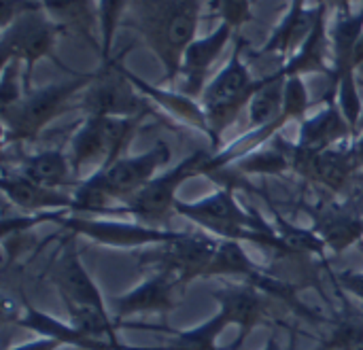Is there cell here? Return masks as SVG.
Wrapping results in <instances>:
<instances>
[{
	"instance_id": "obj_1",
	"label": "cell",
	"mask_w": 363,
	"mask_h": 350,
	"mask_svg": "<svg viewBox=\"0 0 363 350\" xmlns=\"http://www.w3.org/2000/svg\"><path fill=\"white\" fill-rule=\"evenodd\" d=\"M49 278L68 310L72 327H77L79 332L91 338L121 344L117 340L115 319L106 315V308H104V302L96 283L91 281L87 270L81 266V259L74 247V234L68 236L66 244L51 261Z\"/></svg>"
},
{
	"instance_id": "obj_2",
	"label": "cell",
	"mask_w": 363,
	"mask_h": 350,
	"mask_svg": "<svg viewBox=\"0 0 363 350\" xmlns=\"http://www.w3.org/2000/svg\"><path fill=\"white\" fill-rule=\"evenodd\" d=\"M170 157V147L166 142H157L153 149L136 157H121L115 164L96 170L89 179L81 181L72 193L74 213H108V204L113 200L125 204L155 179Z\"/></svg>"
},
{
	"instance_id": "obj_3",
	"label": "cell",
	"mask_w": 363,
	"mask_h": 350,
	"mask_svg": "<svg viewBox=\"0 0 363 350\" xmlns=\"http://www.w3.org/2000/svg\"><path fill=\"white\" fill-rule=\"evenodd\" d=\"M174 210L206 230L211 236L221 240L253 242L274 251L277 255H285L277 227L270 225L259 213H245L234 198V185L221 187L213 196L198 202H177Z\"/></svg>"
},
{
	"instance_id": "obj_4",
	"label": "cell",
	"mask_w": 363,
	"mask_h": 350,
	"mask_svg": "<svg viewBox=\"0 0 363 350\" xmlns=\"http://www.w3.org/2000/svg\"><path fill=\"white\" fill-rule=\"evenodd\" d=\"M200 19V0H149L140 6L138 23L149 47L166 66V77L181 72V62Z\"/></svg>"
},
{
	"instance_id": "obj_5",
	"label": "cell",
	"mask_w": 363,
	"mask_h": 350,
	"mask_svg": "<svg viewBox=\"0 0 363 350\" xmlns=\"http://www.w3.org/2000/svg\"><path fill=\"white\" fill-rule=\"evenodd\" d=\"M211 162L213 155L206 151H194L189 157H185L181 164H177L172 170L155 176L145 189H140L132 200H128L123 206L113 208L111 213H125L134 215L140 225L149 227H164L177 206V191L179 187L198 174H211Z\"/></svg>"
},
{
	"instance_id": "obj_6",
	"label": "cell",
	"mask_w": 363,
	"mask_h": 350,
	"mask_svg": "<svg viewBox=\"0 0 363 350\" xmlns=\"http://www.w3.org/2000/svg\"><path fill=\"white\" fill-rule=\"evenodd\" d=\"M262 85L264 79H251L240 57V49H236L230 64L217 74V79H213V83L202 94V113L206 117V132L213 140V147H219L225 128L238 117L240 108L251 102Z\"/></svg>"
},
{
	"instance_id": "obj_7",
	"label": "cell",
	"mask_w": 363,
	"mask_h": 350,
	"mask_svg": "<svg viewBox=\"0 0 363 350\" xmlns=\"http://www.w3.org/2000/svg\"><path fill=\"white\" fill-rule=\"evenodd\" d=\"M140 117H87L70 140V164L81 176L85 166L98 164V170L121 159L132 140Z\"/></svg>"
},
{
	"instance_id": "obj_8",
	"label": "cell",
	"mask_w": 363,
	"mask_h": 350,
	"mask_svg": "<svg viewBox=\"0 0 363 350\" xmlns=\"http://www.w3.org/2000/svg\"><path fill=\"white\" fill-rule=\"evenodd\" d=\"M219 244H221V238L211 236V234L179 232L174 240L157 244V249L153 251L140 253L138 264L143 270L174 274L187 285L198 276H206L208 266Z\"/></svg>"
},
{
	"instance_id": "obj_9",
	"label": "cell",
	"mask_w": 363,
	"mask_h": 350,
	"mask_svg": "<svg viewBox=\"0 0 363 350\" xmlns=\"http://www.w3.org/2000/svg\"><path fill=\"white\" fill-rule=\"evenodd\" d=\"M96 77H77L68 83L51 85L40 91H34L26 100H19L9 111H2V119L6 125V140H32L38 132L62 111V104L70 94L81 89L83 85H91Z\"/></svg>"
},
{
	"instance_id": "obj_10",
	"label": "cell",
	"mask_w": 363,
	"mask_h": 350,
	"mask_svg": "<svg viewBox=\"0 0 363 350\" xmlns=\"http://www.w3.org/2000/svg\"><path fill=\"white\" fill-rule=\"evenodd\" d=\"M281 142L291 159L294 172H298L300 176L313 183L323 185L325 189L334 193H340L362 166L351 147H334L328 151L311 153V151H304L300 145H289L285 140Z\"/></svg>"
},
{
	"instance_id": "obj_11",
	"label": "cell",
	"mask_w": 363,
	"mask_h": 350,
	"mask_svg": "<svg viewBox=\"0 0 363 350\" xmlns=\"http://www.w3.org/2000/svg\"><path fill=\"white\" fill-rule=\"evenodd\" d=\"M55 223H60L70 234L87 236L100 244L119 247V249H132V247H149V244H164L168 240H174L179 232H168L162 227H149V225H130V223H111V221H94L85 217H64V213H57Z\"/></svg>"
},
{
	"instance_id": "obj_12",
	"label": "cell",
	"mask_w": 363,
	"mask_h": 350,
	"mask_svg": "<svg viewBox=\"0 0 363 350\" xmlns=\"http://www.w3.org/2000/svg\"><path fill=\"white\" fill-rule=\"evenodd\" d=\"M87 117H143L149 113L147 104L128 83L121 66L106 68L91 81L83 98Z\"/></svg>"
},
{
	"instance_id": "obj_13",
	"label": "cell",
	"mask_w": 363,
	"mask_h": 350,
	"mask_svg": "<svg viewBox=\"0 0 363 350\" xmlns=\"http://www.w3.org/2000/svg\"><path fill=\"white\" fill-rule=\"evenodd\" d=\"M221 306V312L230 319V325L240 327V338L230 350H240L251 329L272 319V295L253 283L242 285H225L213 293Z\"/></svg>"
},
{
	"instance_id": "obj_14",
	"label": "cell",
	"mask_w": 363,
	"mask_h": 350,
	"mask_svg": "<svg viewBox=\"0 0 363 350\" xmlns=\"http://www.w3.org/2000/svg\"><path fill=\"white\" fill-rule=\"evenodd\" d=\"M55 26L36 6L13 19V26L4 28L2 34V60H23L28 66L51 51L55 38Z\"/></svg>"
},
{
	"instance_id": "obj_15",
	"label": "cell",
	"mask_w": 363,
	"mask_h": 350,
	"mask_svg": "<svg viewBox=\"0 0 363 350\" xmlns=\"http://www.w3.org/2000/svg\"><path fill=\"white\" fill-rule=\"evenodd\" d=\"M187 285L168 272H153L143 285L132 289L130 293L117 298L115 302V323H121L128 317L145 315V312H160L166 315L181 304L183 289Z\"/></svg>"
},
{
	"instance_id": "obj_16",
	"label": "cell",
	"mask_w": 363,
	"mask_h": 350,
	"mask_svg": "<svg viewBox=\"0 0 363 350\" xmlns=\"http://www.w3.org/2000/svg\"><path fill=\"white\" fill-rule=\"evenodd\" d=\"M4 196L23 213L36 215V213H74V198L68 193H62L57 189L38 185L21 174L9 176L4 174L2 181Z\"/></svg>"
},
{
	"instance_id": "obj_17",
	"label": "cell",
	"mask_w": 363,
	"mask_h": 350,
	"mask_svg": "<svg viewBox=\"0 0 363 350\" xmlns=\"http://www.w3.org/2000/svg\"><path fill=\"white\" fill-rule=\"evenodd\" d=\"M232 30L234 28L223 21L213 34H208L206 38L194 40L187 47L183 62H181V72L185 74V94L187 96H200L202 87H204V77H206L211 64L223 51L225 43L230 40Z\"/></svg>"
},
{
	"instance_id": "obj_18",
	"label": "cell",
	"mask_w": 363,
	"mask_h": 350,
	"mask_svg": "<svg viewBox=\"0 0 363 350\" xmlns=\"http://www.w3.org/2000/svg\"><path fill=\"white\" fill-rule=\"evenodd\" d=\"M315 232L323 238L328 249L342 253L363 238V217L357 213L338 208V206H321L313 210Z\"/></svg>"
},
{
	"instance_id": "obj_19",
	"label": "cell",
	"mask_w": 363,
	"mask_h": 350,
	"mask_svg": "<svg viewBox=\"0 0 363 350\" xmlns=\"http://www.w3.org/2000/svg\"><path fill=\"white\" fill-rule=\"evenodd\" d=\"M351 132H353V128L349 125L342 111L334 102H330L328 108L319 111L315 117H311L302 123L298 145L304 151L319 153V151L338 147Z\"/></svg>"
},
{
	"instance_id": "obj_20",
	"label": "cell",
	"mask_w": 363,
	"mask_h": 350,
	"mask_svg": "<svg viewBox=\"0 0 363 350\" xmlns=\"http://www.w3.org/2000/svg\"><path fill=\"white\" fill-rule=\"evenodd\" d=\"M15 323L19 327H26V329H32L45 338H51V340H57L60 344H68L72 349L81 350H117L121 344H113V342H106V340H98V338H91L83 332H79L77 327H68L66 323L32 308L26 304V315L21 319H15Z\"/></svg>"
},
{
	"instance_id": "obj_21",
	"label": "cell",
	"mask_w": 363,
	"mask_h": 350,
	"mask_svg": "<svg viewBox=\"0 0 363 350\" xmlns=\"http://www.w3.org/2000/svg\"><path fill=\"white\" fill-rule=\"evenodd\" d=\"M19 174L51 187V189H60V187H79V179L72 170L70 157L60 151V149H49V151H40L36 155H30L21 162Z\"/></svg>"
},
{
	"instance_id": "obj_22",
	"label": "cell",
	"mask_w": 363,
	"mask_h": 350,
	"mask_svg": "<svg viewBox=\"0 0 363 350\" xmlns=\"http://www.w3.org/2000/svg\"><path fill=\"white\" fill-rule=\"evenodd\" d=\"M285 72H277L274 77L264 79V85L255 91V96L249 102V119L255 132L266 130L274 125L281 119H287L283 115L285 108Z\"/></svg>"
},
{
	"instance_id": "obj_23",
	"label": "cell",
	"mask_w": 363,
	"mask_h": 350,
	"mask_svg": "<svg viewBox=\"0 0 363 350\" xmlns=\"http://www.w3.org/2000/svg\"><path fill=\"white\" fill-rule=\"evenodd\" d=\"M208 276H240L247 283H253L255 287H262L268 281V274L251 261V257L236 240H221L208 266L206 278Z\"/></svg>"
},
{
	"instance_id": "obj_24",
	"label": "cell",
	"mask_w": 363,
	"mask_h": 350,
	"mask_svg": "<svg viewBox=\"0 0 363 350\" xmlns=\"http://www.w3.org/2000/svg\"><path fill=\"white\" fill-rule=\"evenodd\" d=\"M323 57H325V9L319 15L308 38L302 43V47L283 68V72L285 77H298L302 72L323 70Z\"/></svg>"
},
{
	"instance_id": "obj_25",
	"label": "cell",
	"mask_w": 363,
	"mask_h": 350,
	"mask_svg": "<svg viewBox=\"0 0 363 350\" xmlns=\"http://www.w3.org/2000/svg\"><path fill=\"white\" fill-rule=\"evenodd\" d=\"M274 227H277V236L283 244L285 257H294V255H319V257H323L328 244L323 242V238L315 230H302L298 225H291L279 213H274Z\"/></svg>"
},
{
	"instance_id": "obj_26",
	"label": "cell",
	"mask_w": 363,
	"mask_h": 350,
	"mask_svg": "<svg viewBox=\"0 0 363 350\" xmlns=\"http://www.w3.org/2000/svg\"><path fill=\"white\" fill-rule=\"evenodd\" d=\"M228 325H230V319L219 310V315H215L211 321H206L189 332L177 334L166 346H160L155 350H217L215 342Z\"/></svg>"
},
{
	"instance_id": "obj_27",
	"label": "cell",
	"mask_w": 363,
	"mask_h": 350,
	"mask_svg": "<svg viewBox=\"0 0 363 350\" xmlns=\"http://www.w3.org/2000/svg\"><path fill=\"white\" fill-rule=\"evenodd\" d=\"M321 350H363V317L349 304L338 315L336 327Z\"/></svg>"
},
{
	"instance_id": "obj_28",
	"label": "cell",
	"mask_w": 363,
	"mask_h": 350,
	"mask_svg": "<svg viewBox=\"0 0 363 350\" xmlns=\"http://www.w3.org/2000/svg\"><path fill=\"white\" fill-rule=\"evenodd\" d=\"M238 172H259V174H281L285 170H291V159L281 142V138L274 142V147L270 151H264V153H257V155H251V157H245L240 159V164L236 166Z\"/></svg>"
},
{
	"instance_id": "obj_29",
	"label": "cell",
	"mask_w": 363,
	"mask_h": 350,
	"mask_svg": "<svg viewBox=\"0 0 363 350\" xmlns=\"http://www.w3.org/2000/svg\"><path fill=\"white\" fill-rule=\"evenodd\" d=\"M125 6V0H100L98 15H100V30H102V57L108 62L111 55V43L117 30L119 15Z\"/></svg>"
},
{
	"instance_id": "obj_30",
	"label": "cell",
	"mask_w": 363,
	"mask_h": 350,
	"mask_svg": "<svg viewBox=\"0 0 363 350\" xmlns=\"http://www.w3.org/2000/svg\"><path fill=\"white\" fill-rule=\"evenodd\" d=\"M306 87L302 83L300 77H287V83H285V108H283V115L287 119H294V117H302L306 113V106H308V98H306Z\"/></svg>"
},
{
	"instance_id": "obj_31",
	"label": "cell",
	"mask_w": 363,
	"mask_h": 350,
	"mask_svg": "<svg viewBox=\"0 0 363 350\" xmlns=\"http://www.w3.org/2000/svg\"><path fill=\"white\" fill-rule=\"evenodd\" d=\"M43 4L49 9V11H55V13H64L68 15L72 21H83L85 23V17L89 19L91 15V0H43ZM87 26V23H85ZM89 28V26H87Z\"/></svg>"
},
{
	"instance_id": "obj_32",
	"label": "cell",
	"mask_w": 363,
	"mask_h": 350,
	"mask_svg": "<svg viewBox=\"0 0 363 350\" xmlns=\"http://www.w3.org/2000/svg\"><path fill=\"white\" fill-rule=\"evenodd\" d=\"M223 21L232 28H240L251 17V0H219Z\"/></svg>"
},
{
	"instance_id": "obj_33",
	"label": "cell",
	"mask_w": 363,
	"mask_h": 350,
	"mask_svg": "<svg viewBox=\"0 0 363 350\" xmlns=\"http://www.w3.org/2000/svg\"><path fill=\"white\" fill-rule=\"evenodd\" d=\"M336 283L345 291H349L355 298L363 300V272H342V274L336 276Z\"/></svg>"
},
{
	"instance_id": "obj_34",
	"label": "cell",
	"mask_w": 363,
	"mask_h": 350,
	"mask_svg": "<svg viewBox=\"0 0 363 350\" xmlns=\"http://www.w3.org/2000/svg\"><path fill=\"white\" fill-rule=\"evenodd\" d=\"M62 346L57 340H51V338H43V340H38V342H32V344H23V346H19V349H13V350H57Z\"/></svg>"
},
{
	"instance_id": "obj_35",
	"label": "cell",
	"mask_w": 363,
	"mask_h": 350,
	"mask_svg": "<svg viewBox=\"0 0 363 350\" xmlns=\"http://www.w3.org/2000/svg\"><path fill=\"white\" fill-rule=\"evenodd\" d=\"M351 149H353V153H355V157H357V162L363 166V134L351 145Z\"/></svg>"
},
{
	"instance_id": "obj_36",
	"label": "cell",
	"mask_w": 363,
	"mask_h": 350,
	"mask_svg": "<svg viewBox=\"0 0 363 350\" xmlns=\"http://www.w3.org/2000/svg\"><path fill=\"white\" fill-rule=\"evenodd\" d=\"M304 2H306V0H291V11H289V15H300V13L304 11Z\"/></svg>"
},
{
	"instance_id": "obj_37",
	"label": "cell",
	"mask_w": 363,
	"mask_h": 350,
	"mask_svg": "<svg viewBox=\"0 0 363 350\" xmlns=\"http://www.w3.org/2000/svg\"><path fill=\"white\" fill-rule=\"evenodd\" d=\"M264 350H283V346H281L279 338H277V336H272V338L268 340V344H266V349Z\"/></svg>"
},
{
	"instance_id": "obj_38",
	"label": "cell",
	"mask_w": 363,
	"mask_h": 350,
	"mask_svg": "<svg viewBox=\"0 0 363 350\" xmlns=\"http://www.w3.org/2000/svg\"><path fill=\"white\" fill-rule=\"evenodd\" d=\"M291 350H296V334L291 336Z\"/></svg>"
},
{
	"instance_id": "obj_39",
	"label": "cell",
	"mask_w": 363,
	"mask_h": 350,
	"mask_svg": "<svg viewBox=\"0 0 363 350\" xmlns=\"http://www.w3.org/2000/svg\"><path fill=\"white\" fill-rule=\"evenodd\" d=\"M117 350H128V349H125V346H123V344H121V346H119V349H117Z\"/></svg>"
}]
</instances>
